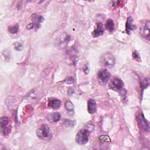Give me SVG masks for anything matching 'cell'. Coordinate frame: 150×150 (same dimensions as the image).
I'll return each instance as SVG.
<instances>
[{"label": "cell", "mask_w": 150, "mask_h": 150, "mask_svg": "<svg viewBox=\"0 0 150 150\" xmlns=\"http://www.w3.org/2000/svg\"><path fill=\"white\" fill-rule=\"evenodd\" d=\"M132 57H133V59H134L135 60H137V61H140L141 60V58L139 57V53H138V52L137 50H135L133 53H132Z\"/></svg>", "instance_id": "obj_18"}, {"label": "cell", "mask_w": 150, "mask_h": 150, "mask_svg": "<svg viewBox=\"0 0 150 150\" xmlns=\"http://www.w3.org/2000/svg\"><path fill=\"white\" fill-rule=\"evenodd\" d=\"M123 86V81L118 77H114L110 83V87L115 91H119L122 90Z\"/></svg>", "instance_id": "obj_6"}, {"label": "cell", "mask_w": 150, "mask_h": 150, "mask_svg": "<svg viewBox=\"0 0 150 150\" xmlns=\"http://www.w3.org/2000/svg\"><path fill=\"white\" fill-rule=\"evenodd\" d=\"M36 134L38 138L43 140H49L52 137L50 129L47 124H42L36 131Z\"/></svg>", "instance_id": "obj_2"}, {"label": "cell", "mask_w": 150, "mask_h": 150, "mask_svg": "<svg viewBox=\"0 0 150 150\" xmlns=\"http://www.w3.org/2000/svg\"><path fill=\"white\" fill-rule=\"evenodd\" d=\"M140 33L147 39H149V22L147 21L144 26L140 29Z\"/></svg>", "instance_id": "obj_8"}, {"label": "cell", "mask_w": 150, "mask_h": 150, "mask_svg": "<svg viewBox=\"0 0 150 150\" xmlns=\"http://www.w3.org/2000/svg\"><path fill=\"white\" fill-rule=\"evenodd\" d=\"M87 111L90 114H94L96 111V103L93 99H90L87 102Z\"/></svg>", "instance_id": "obj_11"}, {"label": "cell", "mask_w": 150, "mask_h": 150, "mask_svg": "<svg viewBox=\"0 0 150 150\" xmlns=\"http://www.w3.org/2000/svg\"><path fill=\"white\" fill-rule=\"evenodd\" d=\"M84 72L86 73V74H88V72H89V69H88V66H84Z\"/></svg>", "instance_id": "obj_21"}, {"label": "cell", "mask_w": 150, "mask_h": 150, "mask_svg": "<svg viewBox=\"0 0 150 150\" xmlns=\"http://www.w3.org/2000/svg\"><path fill=\"white\" fill-rule=\"evenodd\" d=\"M89 138V131L86 129H81L78 131L76 135V142L80 145L86 144Z\"/></svg>", "instance_id": "obj_3"}, {"label": "cell", "mask_w": 150, "mask_h": 150, "mask_svg": "<svg viewBox=\"0 0 150 150\" xmlns=\"http://www.w3.org/2000/svg\"><path fill=\"white\" fill-rule=\"evenodd\" d=\"M133 19L131 16H129L127 18L125 26V30L128 34L130 33V32L136 29V26L132 23Z\"/></svg>", "instance_id": "obj_10"}, {"label": "cell", "mask_w": 150, "mask_h": 150, "mask_svg": "<svg viewBox=\"0 0 150 150\" xmlns=\"http://www.w3.org/2000/svg\"><path fill=\"white\" fill-rule=\"evenodd\" d=\"M65 107L68 111H73L74 110V105L70 101H67L65 103Z\"/></svg>", "instance_id": "obj_16"}, {"label": "cell", "mask_w": 150, "mask_h": 150, "mask_svg": "<svg viewBox=\"0 0 150 150\" xmlns=\"http://www.w3.org/2000/svg\"><path fill=\"white\" fill-rule=\"evenodd\" d=\"M111 74L107 69L100 70L97 73L98 83L101 86H105L110 78Z\"/></svg>", "instance_id": "obj_4"}, {"label": "cell", "mask_w": 150, "mask_h": 150, "mask_svg": "<svg viewBox=\"0 0 150 150\" xmlns=\"http://www.w3.org/2000/svg\"><path fill=\"white\" fill-rule=\"evenodd\" d=\"M64 82L67 83V84H70V83H72L73 82V79L72 77H67L65 80H64Z\"/></svg>", "instance_id": "obj_20"}, {"label": "cell", "mask_w": 150, "mask_h": 150, "mask_svg": "<svg viewBox=\"0 0 150 150\" xmlns=\"http://www.w3.org/2000/svg\"><path fill=\"white\" fill-rule=\"evenodd\" d=\"M104 30L103 28V25L101 22H97L95 29L92 32V35L94 38H97L102 35L104 33Z\"/></svg>", "instance_id": "obj_7"}, {"label": "cell", "mask_w": 150, "mask_h": 150, "mask_svg": "<svg viewBox=\"0 0 150 150\" xmlns=\"http://www.w3.org/2000/svg\"><path fill=\"white\" fill-rule=\"evenodd\" d=\"M9 122V118L7 117H2L0 120V124H1V131L6 128V125H8Z\"/></svg>", "instance_id": "obj_14"}, {"label": "cell", "mask_w": 150, "mask_h": 150, "mask_svg": "<svg viewBox=\"0 0 150 150\" xmlns=\"http://www.w3.org/2000/svg\"><path fill=\"white\" fill-rule=\"evenodd\" d=\"M115 63V59L114 56L110 53H106L101 56L100 63L103 67L107 68L112 67Z\"/></svg>", "instance_id": "obj_1"}, {"label": "cell", "mask_w": 150, "mask_h": 150, "mask_svg": "<svg viewBox=\"0 0 150 150\" xmlns=\"http://www.w3.org/2000/svg\"><path fill=\"white\" fill-rule=\"evenodd\" d=\"M8 30L10 33H11L12 34H15V33H18V32L19 30L18 24H16L15 25L12 26H8Z\"/></svg>", "instance_id": "obj_15"}, {"label": "cell", "mask_w": 150, "mask_h": 150, "mask_svg": "<svg viewBox=\"0 0 150 150\" xmlns=\"http://www.w3.org/2000/svg\"><path fill=\"white\" fill-rule=\"evenodd\" d=\"M64 124L67 127H70V126H74L75 124L74 121H71L69 119H66L64 120Z\"/></svg>", "instance_id": "obj_17"}, {"label": "cell", "mask_w": 150, "mask_h": 150, "mask_svg": "<svg viewBox=\"0 0 150 150\" xmlns=\"http://www.w3.org/2000/svg\"><path fill=\"white\" fill-rule=\"evenodd\" d=\"M14 46H15V49L17 50H21L23 49V45L18 42H15L14 43Z\"/></svg>", "instance_id": "obj_19"}, {"label": "cell", "mask_w": 150, "mask_h": 150, "mask_svg": "<svg viewBox=\"0 0 150 150\" xmlns=\"http://www.w3.org/2000/svg\"><path fill=\"white\" fill-rule=\"evenodd\" d=\"M62 103L61 101L56 98H51L49 100L48 107L50 108H53L54 110H56L60 108L61 106Z\"/></svg>", "instance_id": "obj_9"}, {"label": "cell", "mask_w": 150, "mask_h": 150, "mask_svg": "<svg viewBox=\"0 0 150 150\" xmlns=\"http://www.w3.org/2000/svg\"><path fill=\"white\" fill-rule=\"evenodd\" d=\"M105 28L108 30L110 32H112L114 29V21L111 19H108L105 23Z\"/></svg>", "instance_id": "obj_13"}, {"label": "cell", "mask_w": 150, "mask_h": 150, "mask_svg": "<svg viewBox=\"0 0 150 150\" xmlns=\"http://www.w3.org/2000/svg\"><path fill=\"white\" fill-rule=\"evenodd\" d=\"M61 118V115L58 112H55L52 114H49L47 116V119L49 121L53 122H58Z\"/></svg>", "instance_id": "obj_12"}, {"label": "cell", "mask_w": 150, "mask_h": 150, "mask_svg": "<svg viewBox=\"0 0 150 150\" xmlns=\"http://www.w3.org/2000/svg\"><path fill=\"white\" fill-rule=\"evenodd\" d=\"M136 119L137 121L138 125L141 129H143L145 131H149V124L148 121L146 120V119L145 118L144 115L142 112H139L137 114Z\"/></svg>", "instance_id": "obj_5"}]
</instances>
